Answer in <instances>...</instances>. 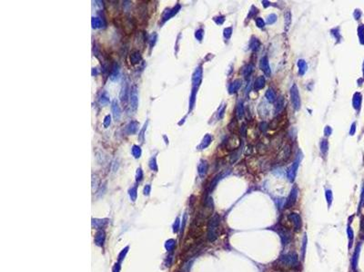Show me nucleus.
<instances>
[{
    "mask_svg": "<svg viewBox=\"0 0 364 272\" xmlns=\"http://www.w3.org/2000/svg\"><path fill=\"white\" fill-rule=\"evenodd\" d=\"M203 35H204V31H203V29H199V30L196 31L195 36H196V38H197L199 41H201V40H202Z\"/></svg>",
    "mask_w": 364,
    "mask_h": 272,
    "instance_id": "4c0bfd02",
    "label": "nucleus"
},
{
    "mask_svg": "<svg viewBox=\"0 0 364 272\" xmlns=\"http://www.w3.org/2000/svg\"><path fill=\"white\" fill-rule=\"evenodd\" d=\"M249 46H250L251 49H253V50H257V49L259 48V46H260V43H259V41H258L257 39L252 38V40L250 41Z\"/></svg>",
    "mask_w": 364,
    "mask_h": 272,
    "instance_id": "72a5a7b5",
    "label": "nucleus"
},
{
    "mask_svg": "<svg viewBox=\"0 0 364 272\" xmlns=\"http://www.w3.org/2000/svg\"><path fill=\"white\" fill-rule=\"evenodd\" d=\"M119 78V66L117 64H114L110 75V79L112 81H117Z\"/></svg>",
    "mask_w": 364,
    "mask_h": 272,
    "instance_id": "4be33fe9",
    "label": "nucleus"
},
{
    "mask_svg": "<svg viewBox=\"0 0 364 272\" xmlns=\"http://www.w3.org/2000/svg\"><path fill=\"white\" fill-rule=\"evenodd\" d=\"M211 141H212V137H211V135H210V134H206V135L204 136V138H203V140H202L201 143L199 145L198 149H199V150H203V149H205V148H207V147L210 144Z\"/></svg>",
    "mask_w": 364,
    "mask_h": 272,
    "instance_id": "f3484780",
    "label": "nucleus"
},
{
    "mask_svg": "<svg viewBox=\"0 0 364 272\" xmlns=\"http://www.w3.org/2000/svg\"><path fill=\"white\" fill-rule=\"evenodd\" d=\"M106 23L100 17H93L92 18V27L94 28H101L105 27Z\"/></svg>",
    "mask_w": 364,
    "mask_h": 272,
    "instance_id": "aec40b11",
    "label": "nucleus"
},
{
    "mask_svg": "<svg viewBox=\"0 0 364 272\" xmlns=\"http://www.w3.org/2000/svg\"><path fill=\"white\" fill-rule=\"evenodd\" d=\"M298 66H299V73L300 76H303V75H304V73H306L307 69H308L307 63H306L304 60L300 59V60H299V62H298Z\"/></svg>",
    "mask_w": 364,
    "mask_h": 272,
    "instance_id": "412c9836",
    "label": "nucleus"
},
{
    "mask_svg": "<svg viewBox=\"0 0 364 272\" xmlns=\"http://www.w3.org/2000/svg\"><path fill=\"white\" fill-rule=\"evenodd\" d=\"M265 83H266L265 77H264V76H259V77L256 79V81H255V83H254V88H255V90L259 91V90L262 89V88L264 87V85H265Z\"/></svg>",
    "mask_w": 364,
    "mask_h": 272,
    "instance_id": "6ab92c4d",
    "label": "nucleus"
},
{
    "mask_svg": "<svg viewBox=\"0 0 364 272\" xmlns=\"http://www.w3.org/2000/svg\"><path fill=\"white\" fill-rule=\"evenodd\" d=\"M265 96H266V98H267V100H268L270 103H274V102L277 100V96H276L275 92H274L272 89H270V88L268 89V91L266 92Z\"/></svg>",
    "mask_w": 364,
    "mask_h": 272,
    "instance_id": "b1692460",
    "label": "nucleus"
},
{
    "mask_svg": "<svg viewBox=\"0 0 364 272\" xmlns=\"http://www.w3.org/2000/svg\"><path fill=\"white\" fill-rule=\"evenodd\" d=\"M278 268L285 271L286 269H296L299 267V258L295 252H289L281 255L278 259Z\"/></svg>",
    "mask_w": 364,
    "mask_h": 272,
    "instance_id": "f257e3e1",
    "label": "nucleus"
},
{
    "mask_svg": "<svg viewBox=\"0 0 364 272\" xmlns=\"http://www.w3.org/2000/svg\"><path fill=\"white\" fill-rule=\"evenodd\" d=\"M289 221H291V223H292V225L294 227V230L296 231L300 230V229L302 227V220H301L300 216L298 213H296V212L290 213L289 215Z\"/></svg>",
    "mask_w": 364,
    "mask_h": 272,
    "instance_id": "0eeeda50",
    "label": "nucleus"
},
{
    "mask_svg": "<svg viewBox=\"0 0 364 272\" xmlns=\"http://www.w3.org/2000/svg\"><path fill=\"white\" fill-rule=\"evenodd\" d=\"M220 219L218 215H215L211 218L209 223L208 228V238L210 241H214L217 240L218 235V227H220Z\"/></svg>",
    "mask_w": 364,
    "mask_h": 272,
    "instance_id": "f03ea898",
    "label": "nucleus"
},
{
    "mask_svg": "<svg viewBox=\"0 0 364 272\" xmlns=\"http://www.w3.org/2000/svg\"><path fill=\"white\" fill-rule=\"evenodd\" d=\"M356 124L355 123H352V125H351V128H350V131H349V134L350 135H353L354 134V132H355V131H356Z\"/></svg>",
    "mask_w": 364,
    "mask_h": 272,
    "instance_id": "de8ad7c7",
    "label": "nucleus"
},
{
    "mask_svg": "<svg viewBox=\"0 0 364 272\" xmlns=\"http://www.w3.org/2000/svg\"><path fill=\"white\" fill-rule=\"evenodd\" d=\"M141 61V55L138 51H133L130 54V62L133 65H136L138 64L139 62Z\"/></svg>",
    "mask_w": 364,
    "mask_h": 272,
    "instance_id": "a211bd4d",
    "label": "nucleus"
},
{
    "mask_svg": "<svg viewBox=\"0 0 364 272\" xmlns=\"http://www.w3.org/2000/svg\"><path fill=\"white\" fill-rule=\"evenodd\" d=\"M128 94H130V89H129L128 82L126 81L125 83H123L122 88H121V92H120V100L123 104H126L128 102Z\"/></svg>",
    "mask_w": 364,
    "mask_h": 272,
    "instance_id": "9b49d317",
    "label": "nucleus"
},
{
    "mask_svg": "<svg viewBox=\"0 0 364 272\" xmlns=\"http://www.w3.org/2000/svg\"><path fill=\"white\" fill-rule=\"evenodd\" d=\"M110 123H111V116L109 115V114H107V115H106L105 118H104L103 124H104V126H105L106 128H107L109 125H110Z\"/></svg>",
    "mask_w": 364,
    "mask_h": 272,
    "instance_id": "c9c22d12",
    "label": "nucleus"
},
{
    "mask_svg": "<svg viewBox=\"0 0 364 272\" xmlns=\"http://www.w3.org/2000/svg\"><path fill=\"white\" fill-rule=\"evenodd\" d=\"M277 20V16L275 14H271L268 17V24H273Z\"/></svg>",
    "mask_w": 364,
    "mask_h": 272,
    "instance_id": "79ce46f5",
    "label": "nucleus"
},
{
    "mask_svg": "<svg viewBox=\"0 0 364 272\" xmlns=\"http://www.w3.org/2000/svg\"><path fill=\"white\" fill-rule=\"evenodd\" d=\"M359 32V36H360V43L362 45H364V26L361 24V26L359 27L358 29Z\"/></svg>",
    "mask_w": 364,
    "mask_h": 272,
    "instance_id": "473e14b6",
    "label": "nucleus"
},
{
    "mask_svg": "<svg viewBox=\"0 0 364 272\" xmlns=\"http://www.w3.org/2000/svg\"><path fill=\"white\" fill-rule=\"evenodd\" d=\"M137 189H136V187H134V188H132L131 190H130V197H131V199L133 200V201H135V199H136V196H137Z\"/></svg>",
    "mask_w": 364,
    "mask_h": 272,
    "instance_id": "c03bdc74",
    "label": "nucleus"
},
{
    "mask_svg": "<svg viewBox=\"0 0 364 272\" xmlns=\"http://www.w3.org/2000/svg\"><path fill=\"white\" fill-rule=\"evenodd\" d=\"M298 168H299V160H296V162H294L293 164L289 168L287 174H288V178H289V180L290 181H294L295 176H296V174H297Z\"/></svg>",
    "mask_w": 364,
    "mask_h": 272,
    "instance_id": "f8f14e48",
    "label": "nucleus"
},
{
    "mask_svg": "<svg viewBox=\"0 0 364 272\" xmlns=\"http://www.w3.org/2000/svg\"><path fill=\"white\" fill-rule=\"evenodd\" d=\"M157 35L156 34V33H153L150 36H149V44H150V46L152 47L154 45H155V43H156V40H157Z\"/></svg>",
    "mask_w": 364,
    "mask_h": 272,
    "instance_id": "58836bf2",
    "label": "nucleus"
},
{
    "mask_svg": "<svg viewBox=\"0 0 364 272\" xmlns=\"http://www.w3.org/2000/svg\"><path fill=\"white\" fill-rule=\"evenodd\" d=\"M298 194H299V191L297 189V187L292 188L290 191L289 196L288 197V199L285 202V208H290L291 206H293L294 203L297 201V198H298Z\"/></svg>",
    "mask_w": 364,
    "mask_h": 272,
    "instance_id": "1a4fd4ad",
    "label": "nucleus"
},
{
    "mask_svg": "<svg viewBox=\"0 0 364 272\" xmlns=\"http://www.w3.org/2000/svg\"><path fill=\"white\" fill-rule=\"evenodd\" d=\"M148 122H147L144 124V126H143V128L141 129V131H140V132H139V139H140V141L141 142H143L144 141V136H145V131H146V129H147V126H148Z\"/></svg>",
    "mask_w": 364,
    "mask_h": 272,
    "instance_id": "e433bc0d",
    "label": "nucleus"
},
{
    "mask_svg": "<svg viewBox=\"0 0 364 272\" xmlns=\"http://www.w3.org/2000/svg\"><path fill=\"white\" fill-rule=\"evenodd\" d=\"M142 177H143V172H142V170L140 169V168H138V171H137V181H141V179H142Z\"/></svg>",
    "mask_w": 364,
    "mask_h": 272,
    "instance_id": "a18cd8bd",
    "label": "nucleus"
},
{
    "mask_svg": "<svg viewBox=\"0 0 364 272\" xmlns=\"http://www.w3.org/2000/svg\"><path fill=\"white\" fill-rule=\"evenodd\" d=\"M208 171V163L206 160H201L198 166V172L200 177H204Z\"/></svg>",
    "mask_w": 364,
    "mask_h": 272,
    "instance_id": "dca6fc26",
    "label": "nucleus"
},
{
    "mask_svg": "<svg viewBox=\"0 0 364 272\" xmlns=\"http://www.w3.org/2000/svg\"><path fill=\"white\" fill-rule=\"evenodd\" d=\"M284 106H285V100H284V97H283V96H281L280 98H278V103H277V105H276V113H280V112H281V111L283 110V108H284Z\"/></svg>",
    "mask_w": 364,
    "mask_h": 272,
    "instance_id": "a878e982",
    "label": "nucleus"
},
{
    "mask_svg": "<svg viewBox=\"0 0 364 272\" xmlns=\"http://www.w3.org/2000/svg\"><path fill=\"white\" fill-rule=\"evenodd\" d=\"M253 65H246V66H244L243 67V69H242V73H243V76H249L250 73H251V72L253 71Z\"/></svg>",
    "mask_w": 364,
    "mask_h": 272,
    "instance_id": "c85d7f7f",
    "label": "nucleus"
},
{
    "mask_svg": "<svg viewBox=\"0 0 364 272\" xmlns=\"http://www.w3.org/2000/svg\"><path fill=\"white\" fill-rule=\"evenodd\" d=\"M326 199L328 201V205L331 206V201H332V192L331 190H327L326 191Z\"/></svg>",
    "mask_w": 364,
    "mask_h": 272,
    "instance_id": "f704fd0d",
    "label": "nucleus"
},
{
    "mask_svg": "<svg viewBox=\"0 0 364 272\" xmlns=\"http://www.w3.org/2000/svg\"><path fill=\"white\" fill-rule=\"evenodd\" d=\"M291 21V15H290V12L288 11L287 13H285V23H286V26L289 27V24Z\"/></svg>",
    "mask_w": 364,
    "mask_h": 272,
    "instance_id": "ea45409f",
    "label": "nucleus"
},
{
    "mask_svg": "<svg viewBox=\"0 0 364 272\" xmlns=\"http://www.w3.org/2000/svg\"><path fill=\"white\" fill-rule=\"evenodd\" d=\"M278 234L280 235V237L281 239V241L283 243V245H287L290 240H291V234L289 231V230L285 227H283L282 225H278Z\"/></svg>",
    "mask_w": 364,
    "mask_h": 272,
    "instance_id": "39448f33",
    "label": "nucleus"
},
{
    "mask_svg": "<svg viewBox=\"0 0 364 272\" xmlns=\"http://www.w3.org/2000/svg\"><path fill=\"white\" fill-rule=\"evenodd\" d=\"M324 133H325L326 136L331 135V129L330 126H326V128H325V130H324Z\"/></svg>",
    "mask_w": 364,
    "mask_h": 272,
    "instance_id": "49530a36",
    "label": "nucleus"
},
{
    "mask_svg": "<svg viewBox=\"0 0 364 272\" xmlns=\"http://www.w3.org/2000/svg\"><path fill=\"white\" fill-rule=\"evenodd\" d=\"M202 67L199 66L192 75V88L198 89L202 80Z\"/></svg>",
    "mask_w": 364,
    "mask_h": 272,
    "instance_id": "20e7f679",
    "label": "nucleus"
},
{
    "mask_svg": "<svg viewBox=\"0 0 364 272\" xmlns=\"http://www.w3.org/2000/svg\"><path fill=\"white\" fill-rule=\"evenodd\" d=\"M180 9V5H177L176 6H174L173 8H167L166 9L163 14H162V22L161 23H165L166 21H167L168 19H170L172 17H174L178 12Z\"/></svg>",
    "mask_w": 364,
    "mask_h": 272,
    "instance_id": "6e6552de",
    "label": "nucleus"
},
{
    "mask_svg": "<svg viewBox=\"0 0 364 272\" xmlns=\"http://www.w3.org/2000/svg\"><path fill=\"white\" fill-rule=\"evenodd\" d=\"M290 152H291L290 146H289V145H286V146L284 147V149L281 151V154L278 155V159H280V160H282V162H286V160L289 159V155H290Z\"/></svg>",
    "mask_w": 364,
    "mask_h": 272,
    "instance_id": "2eb2a0df",
    "label": "nucleus"
},
{
    "mask_svg": "<svg viewBox=\"0 0 364 272\" xmlns=\"http://www.w3.org/2000/svg\"><path fill=\"white\" fill-rule=\"evenodd\" d=\"M260 67L261 71L265 73L267 76H270L271 69H270V64H269V60L266 56H264L260 59Z\"/></svg>",
    "mask_w": 364,
    "mask_h": 272,
    "instance_id": "9d476101",
    "label": "nucleus"
},
{
    "mask_svg": "<svg viewBox=\"0 0 364 272\" xmlns=\"http://www.w3.org/2000/svg\"><path fill=\"white\" fill-rule=\"evenodd\" d=\"M241 83H242L241 80H235L231 84L229 85V92H230V93H235V92H237V91L240 88Z\"/></svg>",
    "mask_w": 364,
    "mask_h": 272,
    "instance_id": "393cba45",
    "label": "nucleus"
},
{
    "mask_svg": "<svg viewBox=\"0 0 364 272\" xmlns=\"http://www.w3.org/2000/svg\"><path fill=\"white\" fill-rule=\"evenodd\" d=\"M138 122L137 121H131L126 126L125 132L128 135L135 134L138 132Z\"/></svg>",
    "mask_w": 364,
    "mask_h": 272,
    "instance_id": "4468645a",
    "label": "nucleus"
},
{
    "mask_svg": "<svg viewBox=\"0 0 364 272\" xmlns=\"http://www.w3.org/2000/svg\"><path fill=\"white\" fill-rule=\"evenodd\" d=\"M129 100H130V108L133 111H136L138 109V90L137 86H133L130 89V94H129Z\"/></svg>",
    "mask_w": 364,
    "mask_h": 272,
    "instance_id": "423d86ee",
    "label": "nucleus"
},
{
    "mask_svg": "<svg viewBox=\"0 0 364 272\" xmlns=\"http://www.w3.org/2000/svg\"><path fill=\"white\" fill-rule=\"evenodd\" d=\"M320 149H321V153H327L328 149H329V144H328L327 140H322L320 142Z\"/></svg>",
    "mask_w": 364,
    "mask_h": 272,
    "instance_id": "7c9ffc66",
    "label": "nucleus"
},
{
    "mask_svg": "<svg viewBox=\"0 0 364 272\" xmlns=\"http://www.w3.org/2000/svg\"><path fill=\"white\" fill-rule=\"evenodd\" d=\"M290 98H291V103H292L293 108L295 110H299L300 108V98H299V90L296 84H293L292 87L290 88Z\"/></svg>",
    "mask_w": 364,
    "mask_h": 272,
    "instance_id": "7ed1b4c3",
    "label": "nucleus"
},
{
    "mask_svg": "<svg viewBox=\"0 0 364 272\" xmlns=\"http://www.w3.org/2000/svg\"><path fill=\"white\" fill-rule=\"evenodd\" d=\"M363 76H364V64H363Z\"/></svg>",
    "mask_w": 364,
    "mask_h": 272,
    "instance_id": "3c124183",
    "label": "nucleus"
},
{
    "mask_svg": "<svg viewBox=\"0 0 364 272\" xmlns=\"http://www.w3.org/2000/svg\"><path fill=\"white\" fill-rule=\"evenodd\" d=\"M256 24H257V26H258L259 27H263L265 26L264 20H263L262 18H260V17H257V18H256Z\"/></svg>",
    "mask_w": 364,
    "mask_h": 272,
    "instance_id": "37998d69",
    "label": "nucleus"
},
{
    "mask_svg": "<svg viewBox=\"0 0 364 272\" xmlns=\"http://www.w3.org/2000/svg\"><path fill=\"white\" fill-rule=\"evenodd\" d=\"M131 151H132V155L134 156L136 159H138L141 156L142 151H141V148L138 145H133Z\"/></svg>",
    "mask_w": 364,
    "mask_h": 272,
    "instance_id": "bb28decb",
    "label": "nucleus"
},
{
    "mask_svg": "<svg viewBox=\"0 0 364 272\" xmlns=\"http://www.w3.org/2000/svg\"><path fill=\"white\" fill-rule=\"evenodd\" d=\"M149 191H150V186H149V185H146V187H145V189H144V193H145V195H149Z\"/></svg>",
    "mask_w": 364,
    "mask_h": 272,
    "instance_id": "8fccbe9b",
    "label": "nucleus"
},
{
    "mask_svg": "<svg viewBox=\"0 0 364 272\" xmlns=\"http://www.w3.org/2000/svg\"><path fill=\"white\" fill-rule=\"evenodd\" d=\"M231 33H232V28H231V27L226 28V29L224 30V36H225L226 38H229L230 35H231Z\"/></svg>",
    "mask_w": 364,
    "mask_h": 272,
    "instance_id": "a19ab883",
    "label": "nucleus"
},
{
    "mask_svg": "<svg viewBox=\"0 0 364 272\" xmlns=\"http://www.w3.org/2000/svg\"><path fill=\"white\" fill-rule=\"evenodd\" d=\"M109 103V97L107 95V94L105 92L101 94L100 98H99V104L102 105H106Z\"/></svg>",
    "mask_w": 364,
    "mask_h": 272,
    "instance_id": "c756f323",
    "label": "nucleus"
},
{
    "mask_svg": "<svg viewBox=\"0 0 364 272\" xmlns=\"http://www.w3.org/2000/svg\"><path fill=\"white\" fill-rule=\"evenodd\" d=\"M246 130H247L246 124H242V125H241V128H240V132H241L242 134H243V136L246 135Z\"/></svg>",
    "mask_w": 364,
    "mask_h": 272,
    "instance_id": "09e8293b",
    "label": "nucleus"
},
{
    "mask_svg": "<svg viewBox=\"0 0 364 272\" xmlns=\"http://www.w3.org/2000/svg\"><path fill=\"white\" fill-rule=\"evenodd\" d=\"M236 114H237V117L239 119H242L244 115V109H243V104L242 103H239L236 108Z\"/></svg>",
    "mask_w": 364,
    "mask_h": 272,
    "instance_id": "cd10ccee",
    "label": "nucleus"
},
{
    "mask_svg": "<svg viewBox=\"0 0 364 272\" xmlns=\"http://www.w3.org/2000/svg\"><path fill=\"white\" fill-rule=\"evenodd\" d=\"M352 104H353V107L356 110H360V104H361V95L360 93H356L353 96V100H352Z\"/></svg>",
    "mask_w": 364,
    "mask_h": 272,
    "instance_id": "5701e85b",
    "label": "nucleus"
},
{
    "mask_svg": "<svg viewBox=\"0 0 364 272\" xmlns=\"http://www.w3.org/2000/svg\"><path fill=\"white\" fill-rule=\"evenodd\" d=\"M111 110H112V114L114 116V119L116 121H119L120 116H121V109L118 105V103L117 100H113L112 104H111Z\"/></svg>",
    "mask_w": 364,
    "mask_h": 272,
    "instance_id": "ddd939ff",
    "label": "nucleus"
},
{
    "mask_svg": "<svg viewBox=\"0 0 364 272\" xmlns=\"http://www.w3.org/2000/svg\"><path fill=\"white\" fill-rule=\"evenodd\" d=\"M149 168H150L152 171H157V162H156V157H152V158L149 160Z\"/></svg>",
    "mask_w": 364,
    "mask_h": 272,
    "instance_id": "2f4dec72",
    "label": "nucleus"
}]
</instances>
